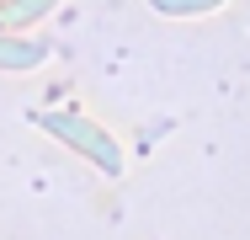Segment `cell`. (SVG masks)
<instances>
[{
	"label": "cell",
	"mask_w": 250,
	"mask_h": 240,
	"mask_svg": "<svg viewBox=\"0 0 250 240\" xmlns=\"http://www.w3.org/2000/svg\"><path fill=\"white\" fill-rule=\"evenodd\" d=\"M32 123H38L43 134H53L59 144H69L75 155H85V160L96 166L101 176H123V144L112 139L101 123L80 118V112H38Z\"/></svg>",
	"instance_id": "obj_1"
},
{
	"label": "cell",
	"mask_w": 250,
	"mask_h": 240,
	"mask_svg": "<svg viewBox=\"0 0 250 240\" xmlns=\"http://www.w3.org/2000/svg\"><path fill=\"white\" fill-rule=\"evenodd\" d=\"M43 53H48V48L32 43V38H11V32H0V70H5V75H16V70H38Z\"/></svg>",
	"instance_id": "obj_2"
},
{
	"label": "cell",
	"mask_w": 250,
	"mask_h": 240,
	"mask_svg": "<svg viewBox=\"0 0 250 240\" xmlns=\"http://www.w3.org/2000/svg\"><path fill=\"white\" fill-rule=\"evenodd\" d=\"M48 5L53 0H11V22H16V27H21V22H38Z\"/></svg>",
	"instance_id": "obj_3"
},
{
	"label": "cell",
	"mask_w": 250,
	"mask_h": 240,
	"mask_svg": "<svg viewBox=\"0 0 250 240\" xmlns=\"http://www.w3.org/2000/svg\"><path fill=\"white\" fill-rule=\"evenodd\" d=\"M160 11H170V16H192V11H208V5H218V0H154Z\"/></svg>",
	"instance_id": "obj_4"
}]
</instances>
